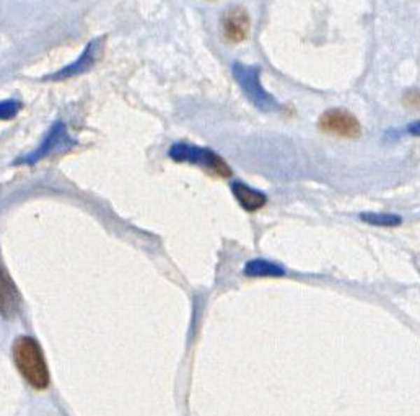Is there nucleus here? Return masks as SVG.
<instances>
[{"instance_id":"12","label":"nucleus","mask_w":420,"mask_h":416,"mask_svg":"<svg viewBox=\"0 0 420 416\" xmlns=\"http://www.w3.org/2000/svg\"><path fill=\"white\" fill-rule=\"evenodd\" d=\"M20 112V103L15 102V100H5L0 105V118L4 119H12L15 114Z\"/></svg>"},{"instance_id":"6","label":"nucleus","mask_w":420,"mask_h":416,"mask_svg":"<svg viewBox=\"0 0 420 416\" xmlns=\"http://www.w3.org/2000/svg\"><path fill=\"white\" fill-rule=\"evenodd\" d=\"M103 51V39H93L92 43H88V46L83 49V53L80 54L77 61L69 64L64 69L59 70L54 75H49V80H64V79H72L75 75H80L94 66V62L98 61V58L102 56Z\"/></svg>"},{"instance_id":"10","label":"nucleus","mask_w":420,"mask_h":416,"mask_svg":"<svg viewBox=\"0 0 420 416\" xmlns=\"http://www.w3.org/2000/svg\"><path fill=\"white\" fill-rule=\"evenodd\" d=\"M243 271L249 278H277V276H284V268L282 267H279L277 263L269 262V260H262V258L249 260V262L244 264Z\"/></svg>"},{"instance_id":"8","label":"nucleus","mask_w":420,"mask_h":416,"mask_svg":"<svg viewBox=\"0 0 420 416\" xmlns=\"http://www.w3.org/2000/svg\"><path fill=\"white\" fill-rule=\"evenodd\" d=\"M20 293L17 286L13 284L12 278L8 273L2 269V276H0V310H2L4 318H13L20 312Z\"/></svg>"},{"instance_id":"1","label":"nucleus","mask_w":420,"mask_h":416,"mask_svg":"<svg viewBox=\"0 0 420 416\" xmlns=\"http://www.w3.org/2000/svg\"><path fill=\"white\" fill-rule=\"evenodd\" d=\"M13 361L23 379L36 390H44L49 385V369L43 349L31 337H18L12 347Z\"/></svg>"},{"instance_id":"5","label":"nucleus","mask_w":420,"mask_h":416,"mask_svg":"<svg viewBox=\"0 0 420 416\" xmlns=\"http://www.w3.org/2000/svg\"><path fill=\"white\" fill-rule=\"evenodd\" d=\"M319 129L341 137H357L360 134V124L357 118L346 112V109L339 108L329 109L319 118Z\"/></svg>"},{"instance_id":"11","label":"nucleus","mask_w":420,"mask_h":416,"mask_svg":"<svg viewBox=\"0 0 420 416\" xmlns=\"http://www.w3.org/2000/svg\"><path fill=\"white\" fill-rule=\"evenodd\" d=\"M360 217H362V220H365V222L373 225H384V227L401 224V217L393 214H362Z\"/></svg>"},{"instance_id":"7","label":"nucleus","mask_w":420,"mask_h":416,"mask_svg":"<svg viewBox=\"0 0 420 416\" xmlns=\"http://www.w3.org/2000/svg\"><path fill=\"white\" fill-rule=\"evenodd\" d=\"M223 36L232 43H241L249 33V15L243 7H230L222 17Z\"/></svg>"},{"instance_id":"3","label":"nucleus","mask_w":420,"mask_h":416,"mask_svg":"<svg viewBox=\"0 0 420 416\" xmlns=\"http://www.w3.org/2000/svg\"><path fill=\"white\" fill-rule=\"evenodd\" d=\"M233 75L237 79L239 87L249 98L254 107H258L262 112H277L279 103L274 100L272 95H269L261 85L259 79V67L256 66H244V64H234Z\"/></svg>"},{"instance_id":"2","label":"nucleus","mask_w":420,"mask_h":416,"mask_svg":"<svg viewBox=\"0 0 420 416\" xmlns=\"http://www.w3.org/2000/svg\"><path fill=\"white\" fill-rule=\"evenodd\" d=\"M169 157L176 160V162L197 165V167L207 170L209 173L217 175L220 178H228L232 175L228 163L218 154L206 147H196V145L191 144L178 142L173 144L172 149H169Z\"/></svg>"},{"instance_id":"13","label":"nucleus","mask_w":420,"mask_h":416,"mask_svg":"<svg viewBox=\"0 0 420 416\" xmlns=\"http://www.w3.org/2000/svg\"><path fill=\"white\" fill-rule=\"evenodd\" d=\"M407 131L411 134H414V136H420V121L411 124V126L407 128Z\"/></svg>"},{"instance_id":"9","label":"nucleus","mask_w":420,"mask_h":416,"mask_svg":"<svg viewBox=\"0 0 420 416\" xmlns=\"http://www.w3.org/2000/svg\"><path fill=\"white\" fill-rule=\"evenodd\" d=\"M232 193L233 196L237 198V201L241 204V208L244 210H248V213L261 209L262 206H266L267 203L266 194L258 192V189L249 188L248 184H244L241 182H234L232 184Z\"/></svg>"},{"instance_id":"4","label":"nucleus","mask_w":420,"mask_h":416,"mask_svg":"<svg viewBox=\"0 0 420 416\" xmlns=\"http://www.w3.org/2000/svg\"><path fill=\"white\" fill-rule=\"evenodd\" d=\"M69 145H72V139L69 137L67 134V128L64 123H56L54 126L49 129V134L46 136V139L43 140V144L39 145V147L34 150L33 154L27 155V157L20 159L15 162V165H34L39 160H43L44 157H48V155H51L56 152V150L66 149Z\"/></svg>"}]
</instances>
